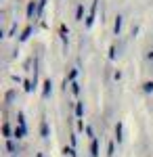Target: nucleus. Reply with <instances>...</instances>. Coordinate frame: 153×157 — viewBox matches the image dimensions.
Returning <instances> with one entry per match:
<instances>
[{"label":"nucleus","instance_id":"nucleus-1","mask_svg":"<svg viewBox=\"0 0 153 157\" xmlns=\"http://www.w3.org/2000/svg\"><path fill=\"white\" fill-rule=\"evenodd\" d=\"M116 138H118V143L122 140V124H118V126H116Z\"/></svg>","mask_w":153,"mask_h":157},{"label":"nucleus","instance_id":"nucleus-2","mask_svg":"<svg viewBox=\"0 0 153 157\" xmlns=\"http://www.w3.org/2000/svg\"><path fill=\"white\" fill-rule=\"evenodd\" d=\"M120 27H122V17L116 19V27H113V29H116V34H120Z\"/></svg>","mask_w":153,"mask_h":157},{"label":"nucleus","instance_id":"nucleus-3","mask_svg":"<svg viewBox=\"0 0 153 157\" xmlns=\"http://www.w3.org/2000/svg\"><path fill=\"white\" fill-rule=\"evenodd\" d=\"M99 155V145H96V140H92V157Z\"/></svg>","mask_w":153,"mask_h":157},{"label":"nucleus","instance_id":"nucleus-4","mask_svg":"<svg viewBox=\"0 0 153 157\" xmlns=\"http://www.w3.org/2000/svg\"><path fill=\"white\" fill-rule=\"evenodd\" d=\"M145 90H147V92H153V82H147V84H145Z\"/></svg>","mask_w":153,"mask_h":157},{"label":"nucleus","instance_id":"nucleus-5","mask_svg":"<svg viewBox=\"0 0 153 157\" xmlns=\"http://www.w3.org/2000/svg\"><path fill=\"white\" fill-rule=\"evenodd\" d=\"M32 13H34V2H29V6H27V15L32 17Z\"/></svg>","mask_w":153,"mask_h":157},{"label":"nucleus","instance_id":"nucleus-6","mask_svg":"<svg viewBox=\"0 0 153 157\" xmlns=\"http://www.w3.org/2000/svg\"><path fill=\"white\" fill-rule=\"evenodd\" d=\"M76 111H78V115H82V113H84V107H82V103H78V109H76Z\"/></svg>","mask_w":153,"mask_h":157},{"label":"nucleus","instance_id":"nucleus-7","mask_svg":"<svg viewBox=\"0 0 153 157\" xmlns=\"http://www.w3.org/2000/svg\"><path fill=\"white\" fill-rule=\"evenodd\" d=\"M147 59H149V61H151V63H153V48L149 50V55H147Z\"/></svg>","mask_w":153,"mask_h":157}]
</instances>
